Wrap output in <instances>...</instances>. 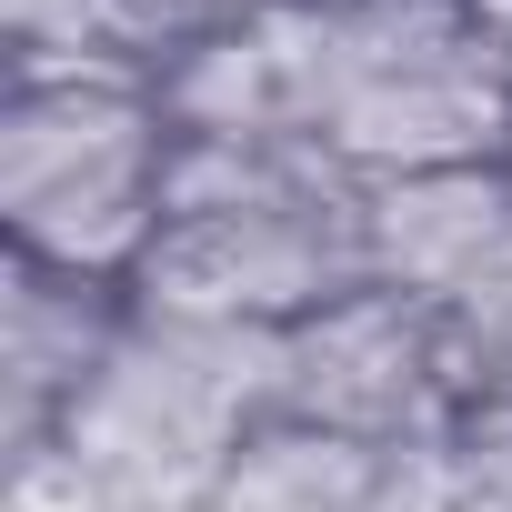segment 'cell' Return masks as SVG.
<instances>
[{"label": "cell", "mask_w": 512, "mask_h": 512, "mask_svg": "<svg viewBox=\"0 0 512 512\" xmlns=\"http://www.w3.org/2000/svg\"><path fill=\"white\" fill-rule=\"evenodd\" d=\"M502 171H512V151H502Z\"/></svg>", "instance_id": "cell-12"}, {"label": "cell", "mask_w": 512, "mask_h": 512, "mask_svg": "<svg viewBox=\"0 0 512 512\" xmlns=\"http://www.w3.org/2000/svg\"><path fill=\"white\" fill-rule=\"evenodd\" d=\"M181 141H302L362 181L472 171L512 151V51L462 0H272L161 71Z\"/></svg>", "instance_id": "cell-1"}, {"label": "cell", "mask_w": 512, "mask_h": 512, "mask_svg": "<svg viewBox=\"0 0 512 512\" xmlns=\"http://www.w3.org/2000/svg\"><path fill=\"white\" fill-rule=\"evenodd\" d=\"M372 282V181L302 141H181L171 211L131 292L241 322V332H292Z\"/></svg>", "instance_id": "cell-2"}, {"label": "cell", "mask_w": 512, "mask_h": 512, "mask_svg": "<svg viewBox=\"0 0 512 512\" xmlns=\"http://www.w3.org/2000/svg\"><path fill=\"white\" fill-rule=\"evenodd\" d=\"M382 462H392V452L272 412L262 432L231 452V472L211 482L201 512H372V502H382Z\"/></svg>", "instance_id": "cell-8"}, {"label": "cell", "mask_w": 512, "mask_h": 512, "mask_svg": "<svg viewBox=\"0 0 512 512\" xmlns=\"http://www.w3.org/2000/svg\"><path fill=\"white\" fill-rule=\"evenodd\" d=\"M372 282L452 332L472 392H512V171L472 161L372 181Z\"/></svg>", "instance_id": "cell-6"}, {"label": "cell", "mask_w": 512, "mask_h": 512, "mask_svg": "<svg viewBox=\"0 0 512 512\" xmlns=\"http://www.w3.org/2000/svg\"><path fill=\"white\" fill-rule=\"evenodd\" d=\"M282 412V332H241L131 292V322L61 432L31 452L101 512H201L231 452Z\"/></svg>", "instance_id": "cell-3"}, {"label": "cell", "mask_w": 512, "mask_h": 512, "mask_svg": "<svg viewBox=\"0 0 512 512\" xmlns=\"http://www.w3.org/2000/svg\"><path fill=\"white\" fill-rule=\"evenodd\" d=\"M181 171L161 71H11L0 91V221L21 262L141 282Z\"/></svg>", "instance_id": "cell-4"}, {"label": "cell", "mask_w": 512, "mask_h": 512, "mask_svg": "<svg viewBox=\"0 0 512 512\" xmlns=\"http://www.w3.org/2000/svg\"><path fill=\"white\" fill-rule=\"evenodd\" d=\"M342 11H362V0H342Z\"/></svg>", "instance_id": "cell-11"}, {"label": "cell", "mask_w": 512, "mask_h": 512, "mask_svg": "<svg viewBox=\"0 0 512 512\" xmlns=\"http://www.w3.org/2000/svg\"><path fill=\"white\" fill-rule=\"evenodd\" d=\"M121 322H131V282L51 272V262H21L11 251V292H0V412H11V462H31L61 432V412L111 362Z\"/></svg>", "instance_id": "cell-7"}, {"label": "cell", "mask_w": 512, "mask_h": 512, "mask_svg": "<svg viewBox=\"0 0 512 512\" xmlns=\"http://www.w3.org/2000/svg\"><path fill=\"white\" fill-rule=\"evenodd\" d=\"M372 512H512V392H482L442 442L392 452Z\"/></svg>", "instance_id": "cell-9"}, {"label": "cell", "mask_w": 512, "mask_h": 512, "mask_svg": "<svg viewBox=\"0 0 512 512\" xmlns=\"http://www.w3.org/2000/svg\"><path fill=\"white\" fill-rule=\"evenodd\" d=\"M131 21L151 31V61H171V0H131Z\"/></svg>", "instance_id": "cell-10"}, {"label": "cell", "mask_w": 512, "mask_h": 512, "mask_svg": "<svg viewBox=\"0 0 512 512\" xmlns=\"http://www.w3.org/2000/svg\"><path fill=\"white\" fill-rule=\"evenodd\" d=\"M472 402L482 392H472L452 332L412 292H392V282H362L332 312H312V322L282 332V412L322 422L342 442L412 452V442H442Z\"/></svg>", "instance_id": "cell-5"}]
</instances>
